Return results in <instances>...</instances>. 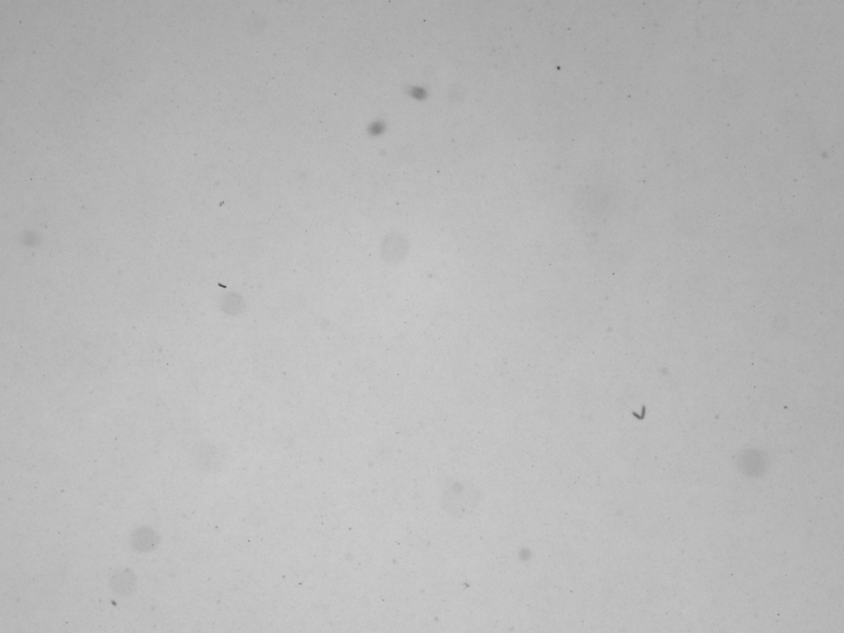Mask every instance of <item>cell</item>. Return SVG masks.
I'll use <instances>...</instances> for the list:
<instances>
[{"instance_id": "cell-3", "label": "cell", "mask_w": 844, "mask_h": 633, "mask_svg": "<svg viewBox=\"0 0 844 633\" xmlns=\"http://www.w3.org/2000/svg\"><path fill=\"white\" fill-rule=\"evenodd\" d=\"M110 585L116 595L129 597L137 589V577L130 569L116 570L111 576Z\"/></svg>"}, {"instance_id": "cell-1", "label": "cell", "mask_w": 844, "mask_h": 633, "mask_svg": "<svg viewBox=\"0 0 844 633\" xmlns=\"http://www.w3.org/2000/svg\"><path fill=\"white\" fill-rule=\"evenodd\" d=\"M441 503L450 515L463 517L478 503V495L466 490L448 491L441 495Z\"/></svg>"}, {"instance_id": "cell-2", "label": "cell", "mask_w": 844, "mask_h": 633, "mask_svg": "<svg viewBox=\"0 0 844 633\" xmlns=\"http://www.w3.org/2000/svg\"><path fill=\"white\" fill-rule=\"evenodd\" d=\"M130 546L139 552H149L158 547L160 538L151 527L142 526L135 529L130 537Z\"/></svg>"}]
</instances>
